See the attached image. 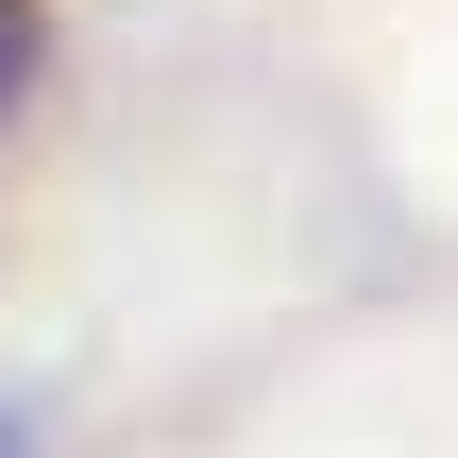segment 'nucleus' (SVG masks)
<instances>
[{"label":"nucleus","instance_id":"nucleus-1","mask_svg":"<svg viewBox=\"0 0 458 458\" xmlns=\"http://www.w3.org/2000/svg\"><path fill=\"white\" fill-rule=\"evenodd\" d=\"M0 85H17V0H0Z\"/></svg>","mask_w":458,"mask_h":458},{"label":"nucleus","instance_id":"nucleus-2","mask_svg":"<svg viewBox=\"0 0 458 458\" xmlns=\"http://www.w3.org/2000/svg\"><path fill=\"white\" fill-rule=\"evenodd\" d=\"M0 458H17V408H0Z\"/></svg>","mask_w":458,"mask_h":458}]
</instances>
